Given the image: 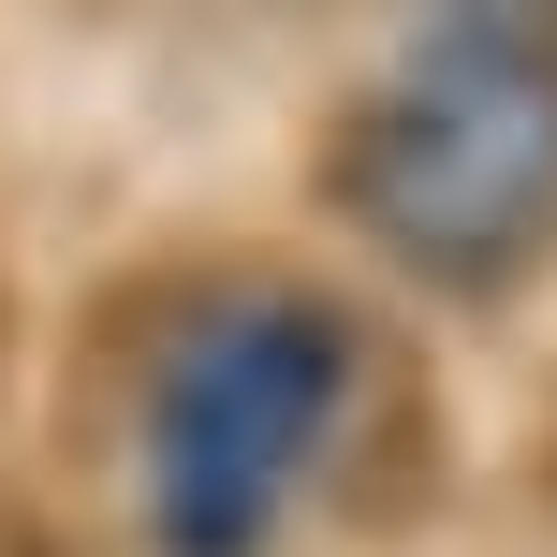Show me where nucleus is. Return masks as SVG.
I'll return each mask as SVG.
<instances>
[{
    "mask_svg": "<svg viewBox=\"0 0 557 557\" xmlns=\"http://www.w3.org/2000/svg\"><path fill=\"white\" fill-rule=\"evenodd\" d=\"M352 396L323 308H235V323L176 337L147 382V529L162 557H264L294 484L323 470V425Z\"/></svg>",
    "mask_w": 557,
    "mask_h": 557,
    "instance_id": "1",
    "label": "nucleus"
}]
</instances>
